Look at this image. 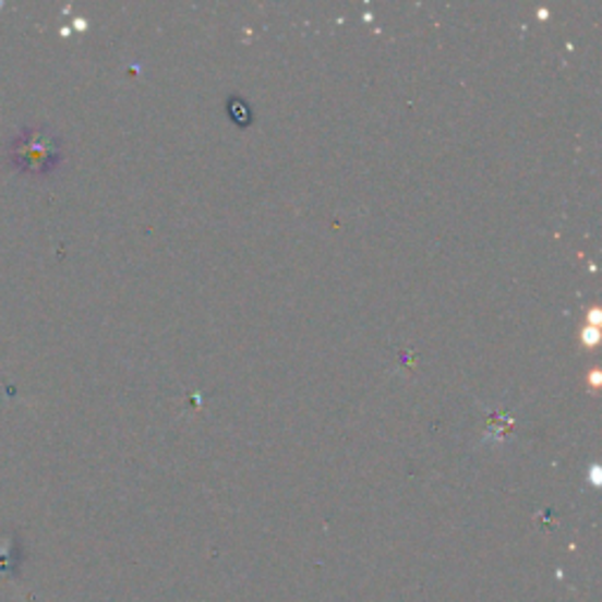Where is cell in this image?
Wrapping results in <instances>:
<instances>
[{
    "mask_svg": "<svg viewBox=\"0 0 602 602\" xmlns=\"http://www.w3.org/2000/svg\"><path fill=\"white\" fill-rule=\"evenodd\" d=\"M62 142L45 128L28 125L14 134L8 146V162L12 170L32 177H45L62 165Z\"/></svg>",
    "mask_w": 602,
    "mask_h": 602,
    "instance_id": "obj_1",
    "label": "cell"
}]
</instances>
